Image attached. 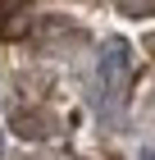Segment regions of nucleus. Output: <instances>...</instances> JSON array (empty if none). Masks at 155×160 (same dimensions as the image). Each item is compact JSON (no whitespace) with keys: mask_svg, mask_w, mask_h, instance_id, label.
<instances>
[{"mask_svg":"<svg viewBox=\"0 0 155 160\" xmlns=\"http://www.w3.org/2000/svg\"><path fill=\"white\" fill-rule=\"evenodd\" d=\"M128 69H132L128 46H123V41H109V46L100 50V92H105V96L123 92V82H128Z\"/></svg>","mask_w":155,"mask_h":160,"instance_id":"nucleus-1","label":"nucleus"},{"mask_svg":"<svg viewBox=\"0 0 155 160\" xmlns=\"http://www.w3.org/2000/svg\"><path fill=\"white\" fill-rule=\"evenodd\" d=\"M14 133H18V137H46L50 128L41 123V114H32V110H18V114H14Z\"/></svg>","mask_w":155,"mask_h":160,"instance_id":"nucleus-2","label":"nucleus"},{"mask_svg":"<svg viewBox=\"0 0 155 160\" xmlns=\"http://www.w3.org/2000/svg\"><path fill=\"white\" fill-rule=\"evenodd\" d=\"M18 5H23V0H0V23H5V14H14Z\"/></svg>","mask_w":155,"mask_h":160,"instance_id":"nucleus-3","label":"nucleus"},{"mask_svg":"<svg viewBox=\"0 0 155 160\" xmlns=\"http://www.w3.org/2000/svg\"><path fill=\"white\" fill-rule=\"evenodd\" d=\"M137 160H155V147H146V151H142V156H137Z\"/></svg>","mask_w":155,"mask_h":160,"instance_id":"nucleus-4","label":"nucleus"},{"mask_svg":"<svg viewBox=\"0 0 155 160\" xmlns=\"http://www.w3.org/2000/svg\"><path fill=\"white\" fill-rule=\"evenodd\" d=\"M0 147H5V137H0Z\"/></svg>","mask_w":155,"mask_h":160,"instance_id":"nucleus-5","label":"nucleus"}]
</instances>
